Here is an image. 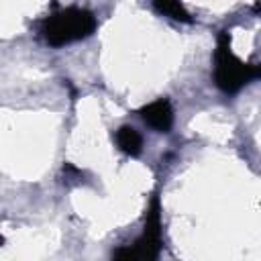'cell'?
I'll return each mask as SVG.
<instances>
[{
	"label": "cell",
	"mask_w": 261,
	"mask_h": 261,
	"mask_svg": "<svg viewBox=\"0 0 261 261\" xmlns=\"http://www.w3.org/2000/svg\"><path fill=\"white\" fill-rule=\"evenodd\" d=\"M94 29H96V16L90 10L71 6V8H65V10L51 14L43 22L41 33L49 45L61 47V45H67L71 41H80V39L90 37L94 33Z\"/></svg>",
	"instance_id": "obj_2"
},
{
	"label": "cell",
	"mask_w": 261,
	"mask_h": 261,
	"mask_svg": "<svg viewBox=\"0 0 261 261\" xmlns=\"http://www.w3.org/2000/svg\"><path fill=\"white\" fill-rule=\"evenodd\" d=\"M155 8L175 20H181V22H192V16L188 14V10L181 6L179 0H153Z\"/></svg>",
	"instance_id": "obj_6"
},
{
	"label": "cell",
	"mask_w": 261,
	"mask_h": 261,
	"mask_svg": "<svg viewBox=\"0 0 261 261\" xmlns=\"http://www.w3.org/2000/svg\"><path fill=\"white\" fill-rule=\"evenodd\" d=\"M114 139H116L118 149H120L122 153H126V155H133V157H135V155H139V153L143 151V137H141L139 130L133 128V126H120V128L116 130Z\"/></svg>",
	"instance_id": "obj_5"
},
{
	"label": "cell",
	"mask_w": 261,
	"mask_h": 261,
	"mask_svg": "<svg viewBox=\"0 0 261 261\" xmlns=\"http://www.w3.org/2000/svg\"><path fill=\"white\" fill-rule=\"evenodd\" d=\"M141 116L157 133H169V128L173 124V110H171V104L167 98H159V100L143 106Z\"/></svg>",
	"instance_id": "obj_4"
},
{
	"label": "cell",
	"mask_w": 261,
	"mask_h": 261,
	"mask_svg": "<svg viewBox=\"0 0 261 261\" xmlns=\"http://www.w3.org/2000/svg\"><path fill=\"white\" fill-rule=\"evenodd\" d=\"M259 10H261V2H259V4L255 6V12H259Z\"/></svg>",
	"instance_id": "obj_7"
},
{
	"label": "cell",
	"mask_w": 261,
	"mask_h": 261,
	"mask_svg": "<svg viewBox=\"0 0 261 261\" xmlns=\"http://www.w3.org/2000/svg\"><path fill=\"white\" fill-rule=\"evenodd\" d=\"M161 251V214H159V198L153 196L151 200V206L147 210V216H145V230L143 234L130 245V247H124V249H118L114 253L116 259H145V261H151L159 255Z\"/></svg>",
	"instance_id": "obj_3"
},
{
	"label": "cell",
	"mask_w": 261,
	"mask_h": 261,
	"mask_svg": "<svg viewBox=\"0 0 261 261\" xmlns=\"http://www.w3.org/2000/svg\"><path fill=\"white\" fill-rule=\"evenodd\" d=\"M255 77H261V63H243L230 51V35L222 31L218 35L216 53H214L216 86L226 94H234Z\"/></svg>",
	"instance_id": "obj_1"
}]
</instances>
